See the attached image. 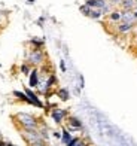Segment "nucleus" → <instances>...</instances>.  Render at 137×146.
Instances as JSON below:
<instances>
[{"instance_id": "nucleus-1", "label": "nucleus", "mask_w": 137, "mask_h": 146, "mask_svg": "<svg viewBox=\"0 0 137 146\" xmlns=\"http://www.w3.org/2000/svg\"><path fill=\"white\" fill-rule=\"evenodd\" d=\"M17 124L21 127V130H37L39 128V121L30 113L25 112H18L15 115Z\"/></svg>"}, {"instance_id": "nucleus-2", "label": "nucleus", "mask_w": 137, "mask_h": 146, "mask_svg": "<svg viewBox=\"0 0 137 146\" xmlns=\"http://www.w3.org/2000/svg\"><path fill=\"white\" fill-rule=\"evenodd\" d=\"M27 63L31 67H40L42 64L46 63V54H45L43 49H30L27 54Z\"/></svg>"}, {"instance_id": "nucleus-3", "label": "nucleus", "mask_w": 137, "mask_h": 146, "mask_svg": "<svg viewBox=\"0 0 137 146\" xmlns=\"http://www.w3.org/2000/svg\"><path fill=\"white\" fill-rule=\"evenodd\" d=\"M24 92H25V96L28 97V104L36 106V108H39V109H43V108H45V104L40 102V98L37 97V94H36V92L31 90V88L25 87V88H24Z\"/></svg>"}, {"instance_id": "nucleus-4", "label": "nucleus", "mask_w": 137, "mask_h": 146, "mask_svg": "<svg viewBox=\"0 0 137 146\" xmlns=\"http://www.w3.org/2000/svg\"><path fill=\"white\" fill-rule=\"evenodd\" d=\"M69 112L67 109H60V108H54L51 110V118L55 124H63L64 119H67Z\"/></svg>"}, {"instance_id": "nucleus-5", "label": "nucleus", "mask_w": 137, "mask_h": 146, "mask_svg": "<svg viewBox=\"0 0 137 146\" xmlns=\"http://www.w3.org/2000/svg\"><path fill=\"white\" fill-rule=\"evenodd\" d=\"M67 130L70 133H75V131H82L83 130V125H82V121L77 116H73V115H69L67 116Z\"/></svg>"}, {"instance_id": "nucleus-6", "label": "nucleus", "mask_w": 137, "mask_h": 146, "mask_svg": "<svg viewBox=\"0 0 137 146\" xmlns=\"http://www.w3.org/2000/svg\"><path fill=\"white\" fill-rule=\"evenodd\" d=\"M39 81H40V75H39V67H33L28 75V88H37Z\"/></svg>"}, {"instance_id": "nucleus-7", "label": "nucleus", "mask_w": 137, "mask_h": 146, "mask_svg": "<svg viewBox=\"0 0 137 146\" xmlns=\"http://www.w3.org/2000/svg\"><path fill=\"white\" fill-rule=\"evenodd\" d=\"M134 25L136 24H128V23H118L115 25V30L118 35H128L134 30Z\"/></svg>"}, {"instance_id": "nucleus-8", "label": "nucleus", "mask_w": 137, "mask_h": 146, "mask_svg": "<svg viewBox=\"0 0 137 146\" xmlns=\"http://www.w3.org/2000/svg\"><path fill=\"white\" fill-rule=\"evenodd\" d=\"M121 23H128V24H137V19L133 14V11H122L121 9Z\"/></svg>"}, {"instance_id": "nucleus-9", "label": "nucleus", "mask_w": 137, "mask_h": 146, "mask_svg": "<svg viewBox=\"0 0 137 146\" xmlns=\"http://www.w3.org/2000/svg\"><path fill=\"white\" fill-rule=\"evenodd\" d=\"M106 3L107 0H85V5L89 6L91 9H103Z\"/></svg>"}, {"instance_id": "nucleus-10", "label": "nucleus", "mask_w": 137, "mask_h": 146, "mask_svg": "<svg viewBox=\"0 0 137 146\" xmlns=\"http://www.w3.org/2000/svg\"><path fill=\"white\" fill-rule=\"evenodd\" d=\"M119 8L122 11H134L137 8V0H122Z\"/></svg>"}, {"instance_id": "nucleus-11", "label": "nucleus", "mask_w": 137, "mask_h": 146, "mask_svg": "<svg viewBox=\"0 0 137 146\" xmlns=\"http://www.w3.org/2000/svg\"><path fill=\"white\" fill-rule=\"evenodd\" d=\"M55 96L60 98L61 102H67L69 98H70V92H69L67 88H58V90L55 91Z\"/></svg>"}, {"instance_id": "nucleus-12", "label": "nucleus", "mask_w": 137, "mask_h": 146, "mask_svg": "<svg viewBox=\"0 0 137 146\" xmlns=\"http://www.w3.org/2000/svg\"><path fill=\"white\" fill-rule=\"evenodd\" d=\"M107 18H109V21H112V23H121V9H113L110 14L107 15Z\"/></svg>"}, {"instance_id": "nucleus-13", "label": "nucleus", "mask_w": 137, "mask_h": 146, "mask_svg": "<svg viewBox=\"0 0 137 146\" xmlns=\"http://www.w3.org/2000/svg\"><path fill=\"white\" fill-rule=\"evenodd\" d=\"M28 43L36 49H43V46H45V40L43 39H39V37H31L28 40Z\"/></svg>"}, {"instance_id": "nucleus-14", "label": "nucleus", "mask_w": 137, "mask_h": 146, "mask_svg": "<svg viewBox=\"0 0 137 146\" xmlns=\"http://www.w3.org/2000/svg\"><path fill=\"white\" fill-rule=\"evenodd\" d=\"M71 137H73V136H71V133L67 128H63V131H61V143L67 146L70 143V140H71Z\"/></svg>"}, {"instance_id": "nucleus-15", "label": "nucleus", "mask_w": 137, "mask_h": 146, "mask_svg": "<svg viewBox=\"0 0 137 146\" xmlns=\"http://www.w3.org/2000/svg\"><path fill=\"white\" fill-rule=\"evenodd\" d=\"M31 69H33V67H31V66H30L27 61H24L21 66H19V73H23L24 76H28L30 72H31Z\"/></svg>"}, {"instance_id": "nucleus-16", "label": "nucleus", "mask_w": 137, "mask_h": 146, "mask_svg": "<svg viewBox=\"0 0 137 146\" xmlns=\"http://www.w3.org/2000/svg\"><path fill=\"white\" fill-rule=\"evenodd\" d=\"M12 94H14V97L17 98V100L24 102V103H28V97L25 96V92H24V91H14Z\"/></svg>"}, {"instance_id": "nucleus-17", "label": "nucleus", "mask_w": 137, "mask_h": 146, "mask_svg": "<svg viewBox=\"0 0 137 146\" xmlns=\"http://www.w3.org/2000/svg\"><path fill=\"white\" fill-rule=\"evenodd\" d=\"M37 131H39V134H40V137L43 139L45 142H46L48 139H49V130L46 128V125H42V127H39Z\"/></svg>"}, {"instance_id": "nucleus-18", "label": "nucleus", "mask_w": 137, "mask_h": 146, "mask_svg": "<svg viewBox=\"0 0 137 146\" xmlns=\"http://www.w3.org/2000/svg\"><path fill=\"white\" fill-rule=\"evenodd\" d=\"M103 17H104V15H103L101 9H91L88 18H93V19H101Z\"/></svg>"}, {"instance_id": "nucleus-19", "label": "nucleus", "mask_w": 137, "mask_h": 146, "mask_svg": "<svg viewBox=\"0 0 137 146\" xmlns=\"http://www.w3.org/2000/svg\"><path fill=\"white\" fill-rule=\"evenodd\" d=\"M79 11H81V14H83L85 17H89L91 8H89V6H87L85 3H83V5H81V6H79Z\"/></svg>"}, {"instance_id": "nucleus-20", "label": "nucleus", "mask_w": 137, "mask_h": 146, "mask_svg": "<svg viewBox=\"0 0 137 146\" xmlns=\"http://www.w3.org/2000/svg\"><path fill=\"white\" fill-rule=\"evenodd\" d=\"M107 2L113 6V8H116V6H121V3H122V0H107Z\"/></svg>"}, {"instance_id": "nucleus-21", "label": "nucleus", "mask_w": 137, "mask_h": 146, "mask_svg": "<svg viewBox=\"0 0 137 146\" xmlns=\"http://www.w3.org/2000/svg\"><path fill=\"white\" fill-rule=\"evenodd\" d=\"M60 69H61V72H63V73H66V72H67L66 61H64V60H60Z\"/></svg>"}, {"instance_id": "nucleus-22", "label": "nucleus", "mask_w": 137, "mask_h": 146, "mask_svg": "<svg viewBox=\"0 0 137 146\" xmlns=\"http://www.w3.org/2000/svg\"><path fill=\"white\" fill-rule=\"evenodd\" d=\"M79 140H81V137H71V140H70V143H69L67 146H75Z\"/></svg>"}, {"instance_id": "nucleus-23", "label": "nucleus", "mask_w": 137, "mask_h": 146, "mask_svg": "<svg viewBox=\"0 0 137 146\" xmlns=\"http://www.w3.org/2000/svg\"><path fill=\"white\" fill-rule=\"evenodd\" d=\"M75 146H89V145H88V142H87V140H83V139H81V140L77 142Z\"/></svg>"}, {"instance_id": "nucleus-24", "label": "nucleus", "mask_w": 137, "mask_h": 146, "mask_svg": "<svg viewBox=\"0 0 137 146\" xmlns=\"http://www.w3.org/2000/svg\"><path fill=\"white\" fill-rule=\"evenodd\" d=\"M85 87V79H83L82 75H79V88H83Z\"/></svg>"}, {"instance_id": "nucleus-25", "label": "nucleus", "mask_w": 137, "mask_h": 146, "mask_svg": "<svg viewBox=\"0 0 137 146\" xmlns=\"http://www.w3.org/2000/svg\"><path fill=\"white\" fill-rule=\"evenodd\" d=\"M31 146H48V145H46V142H45V140H42V142H37V143H33V145H31Z\"/></svg>"}, {"instance_id": "nucleus-26", "label": "nucleus", "mask_w": 137, "mask_h": 146, "mask_svg": "<svg viewBox=\"0 0 137 146\" xmlns=\"http://www.w3.org/2000/svg\"><path fill=\"white\" fill-rule=\"evenodd\" d=\"M52 136L57 137V139H60V140H61V133H60V131H52Z\"/></svg>"}, {"instance_id": "nucleus-27", "label": "nucleus", "mask_w": 137, "mask_h": 146, "mask_svg": "<svg viewBox=\"0 0 137 146\" xmlns=\"http://www.w3.org/2000/svg\"><path fill=\"white\" fill-rule=\"evenodd\" d=\"M43 21H45V18H39V19H37V25H39V27H42Z\"/></svg>"}, {"instance_id": "nucleus-28", "label": "nucleus", "mask_w": 137, "mask_h": 146, "mask_svg": "<svg viewBox=\"0 0 137 146\" xmlns=\"http://www.w3.org/2000/svg\"><path fill=\"white\" fill-rule=\"evenodd\" d=\"M6 146H17V145H14V143H11V142H6Z\"/></svg>"}, {"instance_id": "nucleus-29", "label": "nucleus", "mask_w": 137, "mask_h": 146, "mask_svg": "<svg viewBox=\"0 0 137 146\" xmlns=\"http://www.w3.org/2000/svg\"><path fill=\"white\" fill-rule=\"evenodd\" d=\"M0 146H6V142H3V140H0Z\"/></svg>"}, {"instance_id": "nucleus-30", "label": "nucleus", "mask_w": 137, "mask_h": 146, "mask_svg": "<svg viewBox=\"0 0 137 146\" xmlns=\"http://www.w3.org/2000/svg\"><path fill=\"white\" fill-rule=\"evenodd\" d=\"M27 3H28V5H33V3H34V0H27Z\"/></svg>"}, {"instance_id": "nucleus-31", "label": "nucleus", "mask_w": 137, "mask_h": 146, "mask_svg": "<svg viewBox=\"0 0 137 146\" xmlns=\"http://www.w3.org/2000/svg\"><path fill=\"white\" fill-rule=\"evenodd\" d=\"M2 19H3V15H2V12H0V24H2Z\"/></svg>"}, {"instance_id": "nucleus-32", "label": "nucleus", "mask_w": 137, "mask_h": 146, "mask_svg": "<svg viewBox=\"0 0 137 146\" xmlns=\"http://www.w3.org/2000/svg\"><path fill=\"white\" fill-rule=\"evenodd\" d=\"M0 67H2V64H0Z\"/></svg>"}, {"instance_id": "nucleus-33", "label": "nucleus", "mask_w": 137, "mask_h": 146, "mask_svg": "<svg viewBox=\"0 0 137 146\" xmlns=\"http://www.w3.org/2000/svg\"><path fill=\"white\" fill-rule=\"evenodd\" d=\"M136 25H137V24H136Z\"/></svg>"}]
</instances>
